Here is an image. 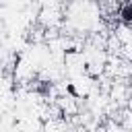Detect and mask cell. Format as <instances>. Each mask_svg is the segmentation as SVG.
Listing matches in <instances>:
<instances>
[{"label": "cell", "mask_w": 132, "mask_h": 132, "mask_svg": "<svg viewBox=\"0 0 132 132\" xmlns=\"http://www.w3.org/2000/svg\"><path fill=\"white\" fill-rule=\"evenodd\" d=\"M122 16H124V21H130V16H132V4H126V6H124Z\"/></svg>", "instance_id": "6da1fadb"}]
</instances>
